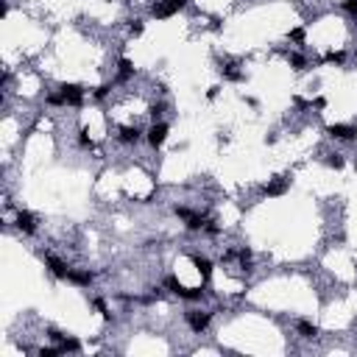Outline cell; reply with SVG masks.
<instances>
[{"mask_svg":"<svg viewBox=\"0 0 357 357\" xmlns=\"http://www.w3.org/2000/svg\"><path fill=\"white\" fill-rule=\"evenodd\" d=\"M212 315H215L212 310H187V312H184V321H187V326L195 335H204L207 329H210Z\"/></svg>","mask_w":357,"mask_h":357,"instance_id":"obj_1","label":"cell"},{"mask_svg":"<svg viewBox=\"0 0 357 357\" xmlns=\"http://www.w3.org/2000/svg\"><path fill=\"white\" fill-rule=\"evenodd\" d=\"M39 257L45 260V268H48V271H50L56 279H67V276H70V265H67L65 260L53 257L50 251H39Z\"/></svg>","mask_w":357,"mask_h":357,"instance_id":"obj_2","label":"cell"},{"mask_svg":"<svg viewBox=\"0 0 357 357\" xmlns=\"http://www.w3.org/2000/svg\"><path fill=\"white\" fill-rule=\"evenodd\" d=\"M167 123H162V120H156V123H151V129H148V134H145V140H148V145L154 148V151H159L162 145H165V140H167Z\"/></svg>","mask_w":357,"mask_h":357,"instance_id":"obj_3","label":"cell"},{"mask_svg":"<svg viewBox=\"0 0 357 357\" xmlns=\"http://www.w3.org/2000/svg\"><path fill=\"white\" fill-rule=\"evenodd\" d=\"M326 134L332 140H341V143H352L357 137V129L355 126H346V123H332V126H326Z\"/></svg>","mask_w":357,"mask_h":357,"instance_id":"obj_4","label":"cell"},{"mask_svg":"<svg viewBox=\"0 0 357 357\" xmlns=\"http://www.w3.org/2000/svg\"><path fill=\"white\" fill-rule=\"evenodd\" d=\"M59 92L65 95V103L67 106H84V89L78 87V84H62L59 87Z\"/></svg>","mask_w":357,"mask_h":357,"instance_id":"obj_5","label":"cell"},{"mask_svg":"<svg viewBox=\"0 0 357 357\" xmlns=\"http://www.w3.org/2000/svg\"><path fill=\"white\" fill-rule=\"evenodd\" d=\"M290 187V178L288 176H276V178H271L265 187H262V195H268V198H276V195H285Z\"/></svg>","mask_w":357,"mask_h":357,"instance_id":"obj_6","label":"cell"},{"mask_svg":"<svg viewBox=\"0 0 357 357\" xmlns=\"http://www.w3.org/2000/svg\"><path fill=\"white\" fill-rule=\"evenodd\" d=\"M14 226H17L22 234H36V218H33L28 210H20L14 215Z\"/></svg>","mask_w":357,"mask_h":357,"instance_id":"obj_7","label":"cell"},{"mask_svg":"<svg viewBox=\"0 0 357 357\" xmlns=\"http://www.w3.org/2000/svg\"><path fill=\"white\" fill-rule=\"evenodd\" d=\"M140 140H143V129L140 126H123L120 134H117V143H123V145H137Z\"/></svg>","mask_w":357,"mask_h":357,"instance_id":"obj_8","label":"cell"},{"mask_svg":"<svg viewBox=\"0 0 357 357\" xmlns=\"http://www.w3.org/2000/svg\"><path fill=\"white\" fill-rule=\"evenodd\" d=\"M67 282H73V285H78V288H89V285L95 282V274H92V271H81V268H70Z\"/></svg>","mask_w":357,"mask_h":357,"instance_id":"obj_9","label":"cell"},{"mask_svg":"<svg viewBox=\"0 0 357 357\" xmlns=\"http://www.w3.org/2000/svg\"><path fill=\"white\" fill-rule=\"evenodd\" d=\"M176 11L178 9L170 3V0H156L154 6H151V17H156V20H167V17H173Z\"/></svg>","mask_w":357,"mask_h":357,"instance_id":"obj_10","label":"cell"},{"mask_svg":"<svg viewBox=\"0 0 357 357\" xmlns=\"http://www.w3.org/2000/svg\"><path fill=\"white\" fill-rule=\"evenodd\" d=\"M134 73H137V70H134V62L123 56L120 62H117V78H114V84H126V81H131Z\"/></svg>","mask_w":357,"mask_h":357,"instance_id":"obj_11","label":"cell"},{"mask_svg":"<svg viewBox=\"0 0 357 357\" xmlns=\"http://www.w3.org/2000/svg\"><path fill=\"white\" fill-rule=\"evenodd\" d=\"M296 332H299L304 341H315V338H318V326L312 321H307V318H299V321H296Z\"/></svg>","mask_w":357,"mask_h":357,"instance_id":"obj_12","label":"cell"},{"mask_svg":"<svg viewBox=\"0 0 357 357\" xmlns=\"http://www.w3.org/2000/svg\"><path fill=\"white\" fill-rule=\"evenodd\" d=\"M193 265L198 268V274H201V279H204V282H210V276H212V260H210V257L193 254Z\"/></svg>","mask_w":357,"mask_h":357,"instance_id":"obj_13","label":"cell"},{"mask_svg":"<svg viewBox=\"0 0 357 357\" xmlns=\"http://www.w3.org/2000/svg\"><path fill=\"white\" fill-rule=\"evenodd\" d=\"M204 293H207L204 288H184V285H178V290L173 296H178V299H184V301H201Z\"/></svg>","mask_w":357,"mask_h":357,"instance_id":"obj_14","label":"cell"},{"mask_svg":"<svg viewBox=\"0 0 357 357\" xmlns=\"http://www.w3.org/2000/svg\"><path fill=\"white\" fill-rule=\"evenodd\" d=\"M207 221H210V218H204V215H198V212H195L190 221H184V226H187V232H204Z\"/></svg>","mask_w":357,"mask_h":357,"instance_id":"obj_15","label":"cell"},{"mask_svg":"<svg viewBox=\"0 0 357 357\" xmlns=\"http://www.w3.org/2000/svg\"><path fill=\"white\" fill-rule=\"evenodd\" d=\"M234 67L237 65H221V73H223V78H226V81H243V73H240V70H234Z\"/></svg>","mask_w":357,"mask_h":357,"instance_id":"obj_16","label":"cell"},{"mask_svg":"<svg viewBox=\"0 0 357 357\" xmlns=\"http://www.w3.org/2000/svg\"><path fill=\"white\" fill-rule=\"evenodd\" d=\"M76 140H78V148H84V151H95V140L89 137V131H87V129H81Z\"/></svg>","mask_w":357,"mask_h":357,"instance_id":"obj_17","label":"cell"},{"mask_svg":"<svg viewBox=\"0 0 357 357\" xmlns=\"http://www.w3.org/2000/svg\"><path fill=\"white\" fill-rule=\"evenodd\" d=\"M167 112V103L165 100H156V103H151V109H148V114H151V120H162V114Z\"/></svg>","mask_w":357,"mask_h":357,"instance_id":"obj_18","label":"cell"},{"mask_svg":"<svg viewBox=\"0 0 357 357\" xmlns=\"http://www.w3.org/2000/svg\"><path fill=\"white\" fill-rule=\"evenodd\" d=\"M324 62H329V65L343 67V65H346V50H329V53L324 56Z\"/></svg>","mask_w":357,"mask_h":357,"instance_id":"obj_19","label":"cell"},{"mask_svg":"<svg viewBox=\"0 0 357 357\" xmlns=\"http://www.w3.org/2000/svg\"><path fill=\"white\" fill-rule=\"evenodd\" d=\"M92 307H95V310H98L100 315H103V321H114V315L109 312V307H106V301L100 299V296H98V299H92Z\"/></svg>","mask_w":357,"mask_h":357,"instance_id":"obj_20","label":"cell"},{"mask_svg":"<svg viewBox=\"0 0 357 357\" xmlns=\"http://www.w3.org/2000/svg\"><path fill=\"white\" fill-rule=\"evenodd\" d=\"M288 62H290V67H293L296 73H301V70H307V59H304L301 53H290V56H288Z\"/></svg>","mask_w":357,"mask_h":357,"instance_id":"obj_21","label":"cell"},{"mask_svg":"<svg viewBox=\"0 0 357 357\" xmlns=\"http://www.w3.org/2000/svg\"><path fill=\"white\" fill-rule=\"evenodd\" d=\"M329 167H335V170H341L343 167V154H338V151H332V154H326V159H324Z\"/></svg>","mask_w":357,"mask_h":357,"instance_id":"obj_22","label":"cell"},{"mask_svg":"<svg viewBox=\"0 0 357 357\" xmlns=\"http://www.w3.org/2000/svg\"><path fill=\"white\" fill-rule=\"evenodd\" d=\"M288 39L290 42H296V45H304V39H307V31H304V28H290V33H288Z\"/></svg>","mask_w":357,"mask_h":357,"instance_id":"obj_23","label":"cell"},{"mask_svg":"<svg viewBox=\"0 0 357 357\" xmlns=\"http://www.w3.org/2000/svg\"><path fill=\"white\" fill-rule=\"evenodd\" d=\"M59 346H62V352H81V341H76V338H65Z\"/></svg>","mask_w":357,"mask_h":357,"instance_id":"obj_24","label":"cell"},{"mask_svg":"<svg viewBox=\"0 0 357 357\" xmlns=\"http://www.w3.org/2000/svg\"><path fill=\"white\" fill-rule=\"evenodd\" d=\"M36 355L39 357H56V355H62V346H42V349H36Z\"/></svg>","mask_w":357,"mask_h":357,"instance_id":"obj_25","label":"cell"},{"mask_svg":"<svg viewBox=\"0 0 357 357\" xmlns=\"http://www.w3.org/2000/svg\"><path fill=\"white\" fill-rule=\"evenodd\" d=\"M109 92H112V84H100V87L92 89V98H95V100H103Z\"/></svg>","mask_w":357,"mask_h":357,"instance_id":"obj_26","label":"cell"},{"mask_svg":"<svg viewBox=\"0 0 357 357\" xmlns=\"http://www.w3.org/2000/svg\"><path fill=\"white\" fill-rule=\"evenodd\" d=\"M48 103H50V106H67L65 103V95H62V92H48Z\"/></svg>","mask_w":357,"mask_h":357,"instance_id":"obj_27","label":"cell"},{"mask_svg":"<svg viewBox=\"0 0 357 357\" xmlns=\"http://www.w3.org/2000/svg\"><path fill=\"white\" fill-rule=\"evenodd\" d=\"M173 215H176V218H181V221H190L195 212L190 210V207H173Z\"/></svg>","mask_w":357,"mask_h":357,"instance_id":"obj_28","label":"cell"},{"mask_svg":"<svg viewBox=\"0 0 357 357\" xmlns=\"http://www.w3.org/2000/svg\"><path fill=\"white\" fill-rule=\"evenodd\" d=\"M341 6H343V11L352 17V20H357V0H343Z\"/></svg>","mask_w":357,"mask_h":357,"instance_id":"obj_29","label":"cell"},{"mask_svg":"<svg viewBox=\"0 0 357 357\" xmlns=\"http://www.w3.org/2000/svg\"><path fill=\"white\" fill-rule=\"evenodd\" d=\"M204 234H207V237H218V234H221V226H218L215 221H207V226H204Z\"/></svg>","mask_w":357,"mask_h":357,"instance_id":"obj_30","label":"cell"},{"mask_svg":"<svg viewBox=\"0 0 357 357\" xmlns=\"http://www.w3.org/2000/svg\"><path fill=\"white\" fill-rule=\"evenodd\" d=\"M129 31H131L134 36H140V33L145 31V22L140 20V17H137V20H131V25H129Z\"/></svg>","mask_w":357,"mask_h":357,"instance_id":"obj_31","label":"cell"},{"mask_svg":"<svg viewBox=\"0 0 357 357\" xmlns=\"http://www.w3.org/2000/svg\"><path fill=\"white\" fill-rule=\"evenodd\" d=\"M48 338H50L53 343H62V341H65L67 335H65V332H59V329H53V326H50V329H48Z\"/></svg>","mask_w":357,"mask_h":357,"instance_id":"obj_32","label":"cell"},{"mask_svg":"<svg viewBox=\"0 0 357 357\" xmlns=\"http://www.w3.org/2000/svg\"><path fill=\"white\" fill-rule=\"evenodd\" d=\"M234 257H237V251H234V248H226V251H223V257H221V260H223V262H232Z\"/></svg>","mask_w":357,"mask_h":357,"instance_id":"obj_33","label":"cell"},{"mask_svg":"<svg viewBox=\"0 0 357 357\" xmlns=\"http://www.w3.org/2000/svg\"><path fill=\"white\" fill-rule=\"evenodd\" d=\"M218 92H221V87H210L207 89V100H215L218 98Z\"/></svg>","mask_w":357,"mask_h":357,"instance_id":"obj_34","label":"cell"},{"mask_svg":"<svg viewBox=\"0 0 357 357\" xmlns=\"http://www.w3.org/2000/svg\"><path fill=\"white\" fill-rule=\"evenodd\" d=\"M312 106H315V109H326V98H315L312 100Z\"/></svg>","mask_w":357,"mask_h":357,"instance_id":"obj_35","label":"cell"},{"mask_svg":"<svg viewBox=\"0 0 357 357\" xmlns=\"http://www.w3.org/2000/svg\"><path fill=\"white\" fill-rule=\"evenodd\" d=\"M170 3H173V6H176V9L181 11V9H184V6H187V3H190V0H170Z\"/></svg>","mask_w":357,"mask_h":357,"instance_id":"obj_36","label":"cell"}]
</instances>
